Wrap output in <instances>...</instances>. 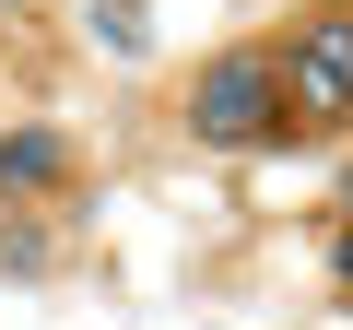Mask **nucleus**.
<instances>
[{"label": "nucleus", "mask_w": 353, "mask_h": 330, "mask_svg": "<svg viewBox=\"0 0 353 330\" xmlns=\"http://www.w3.org/2000/svg\"><path fill=\"white\" fill-rule=\"evenodd\" d=\"M189 142H212V153L283 142V71H271V48H224V59L189 83Z\"/></svg>", "instance_id": "f257e3e1"}, {"label": "nucleus", "mask_w": 353, "mask_h": 330, "mask_svg": "<svg viewBox=\"0 0 353 330\" xmlns=\"http://www.w3.org/2000/svg\"><path fill=\"white\" fill-rule=\"evenodd\" d=\"M330 271H341V283H353V236H341V248H330Z\"/></svg>", "instance_id": "39448f33"}, {"label": "nucleus", "mask_w": 353, "mask_h": 330, "mask_svg": "<svg viewBox=\"0 0 353 330\" xmlns=\"http://www.w3.org/2000/svg\"><path fill=\"white\" fill-rule=\"evenodd\" d=\"M0 12H12V0H0Z\"/></svg>", "instance_id": "423d86ee"}, {"label": "nucleus", "mask_w": 353, "mask_h": 330, "mask_svg": "<svg viewBox=\"0 0 353 330\" xmlns=\"http://www.w3.org/2000/svg\"><path fill=\"white\" fill-rule=\"evenodd\" d=\"M0 260H12V271H48V236L36 224H0Z\"/></svg>", "instance_id": "20e7f679"}, {"label": "nucleus", "mask_w": 353, "mask_h": 330, "mask_svg": "<svg viewBox=\"0 0 353 330\" xmlns=\"http://www.w3.org/2000/svg\"><path fill=\"white\" fill-rule=\"evenodd\" d=\"M59 177H71L59 130H0V189H59Z\"/></svg>", "instance_id": "7ed1b4c3"}, {"label": "nucleus", "mask_w": 353, "mask_h": 330, "mask_svg": "<svg viewBox=\"0 0 353 330\" xmlns=\"http://www.w3.org/2000/svg\"><path fill=\"white\" fill-rule=\"evenodd\" d=\"M271 71H283V118L341 130V118H353V12H306Z\"/></svg>", "instance_id": "f03ea898"}]
</instances>
